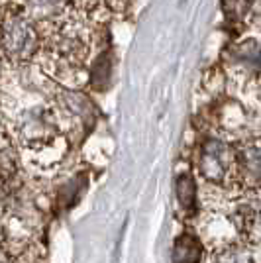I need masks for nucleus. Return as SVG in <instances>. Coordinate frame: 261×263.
<instances>
[{
    "instance_id": "nucleus-1",
    "label": "nucleus",
    "mask_w": 261,
    "mask_h": 263,
    "mask_svg": "<svg viewBox=\"0 0 261 263\" xmlns=\"http://www.w3.org/2000/svg\"><path fill=\"white\" fill-rule=\"evenodd\" d=\"M196 173L210 185H226L236 175L234 147L216 138H207L196 152Z\"/></svg>"
},
{
    "instance_id": "nucleus-2",
    "label": "nucleus",
    "mask_w": 261,
    "mask_h": 263,
    "mask_svg": "<svg viewBox=\"0 0 261 263\" xmlns=\"http://www.w3.org/2000/svg\"><path fill=\"white\" fill-rule=\"evenodd\" d=\"M224 67L239 85L257 83L261 75V35H248L224 51Z\"/></svg>"
},
{
    "instance_id": "nucleus-3",
    "label": "nucleus",
    "mask_w": 261,
    "mask_h": 263,
    "mask_svg": "<svg viewBox=\"0 0 261 263\" xmlns=\"http://www.w3.org/2000/svg\"><path fill=\"white\" fill-rule=\"evenodd\" d=\"M236 175L246 186H255L261 181V138L239 142L234 147Z\"/></svg>"
},
{
    "instance_id": "nucleus-4",
    "label": "nucleus",
    "mask_w": 261,
    "mask_h": 263,
    "mask_svg": "<svg viewBox=\"0 0 261 263\" xmlns=\"http://www.w3.org/2000/svg\"><path fill=\"white\" fill-rule=\"evenodd\" d=\"M2 40H4L6 51H10L14 55H24L33 47L35 35H33L32 26L26 22L24 18H12L4 26Z\"/></svg>"
},
{
    "instance_id": "nucleus-5",
    "label": "nucleus",
    "mask_w": 261,
    "mask_h": 263,
    "mask_svg": "<svg viewBox=\"0 0 261 263\" xmlns=\"http://www.w3.org/2000/svg\"><path fill=\"white\" fill-rule=\"evenodd\" d=\"M202 257V243L193 234L179 236L173 246V263H198Z\"/></svg>"
},
{
    "instance_id": "nucleus-6",
    "label": "nucleus",
    "mask_w": 261,
    "mask_h": 263,
    "mask_svg": "<svg viewBox=\"0 0 261 263\" xmlns=\"http://www.w3.org/2000/svg\"><path fill=\"white\" fill-rule=\"evenodd\" d=\"M175 195L183 212L193 214L196 206V179L193 173H181L175 181Z\"/></svg>"
},
{
    "instance_id": "nucleus-7",
    "label": "nucleus",
    "mask_w": 261,
    "mask_h": 263,
    "mask_svg": "<svg viewBox=\"0 0 261 263\" xmlns=\"http://www.w3.org/2000/svg\"><path fill=\"white\" fill-rule=\"evenodd\" d=\"M255 0H222V8L228 20H244L246 16H250Z\"/></svg>"
},
{
    "instance_id": "nucleus-8",
    "label": "nucleus",
    "mask_w": 261,
    "mask_h": 263,
    "mask_svg": "<svg viewBox=\"0 0 261 263\" xmlns=\"http://www.w3.org/2000/svg\"><path fill=\"white\" fill-rule=\"evenodd\" d=\"M214 263H251V257L244 248L232 246V248H226L218 253Z\"/></svg>"
},
{
    "instance_id": "nucleus-9",
    "label": "nucleus",
    "mask_w": 261,
    "mask_h": 263,
    "mask_svg": "<svg viewBox=\"0 0 261 263\" xmlns=\"http://www.w3.org/2000/svg\"><path fill=\"white\" fill-rule=\"evenodd\" d=\"M63 2H65V0H30V4H32L33 8L40 12L42 16H47V14H51V12L57 10V8H61Z\"/></svg>"
},
{
    "instance_id": "nucleus-10",
    "label": "nucleus",
    "mask_w": 261,
    "mask_h": 263,
    "mask_svg": "<svg viewBox=\"0 0 261 263\" xmlns=\"http://www.w3.org/2000/svg\"><path fill=\"white\" fill-rule=\"evenodd\" d=\"M257 83H259V85H261V75H259V81H257Z\"/></svg>"
}]
</instances>
